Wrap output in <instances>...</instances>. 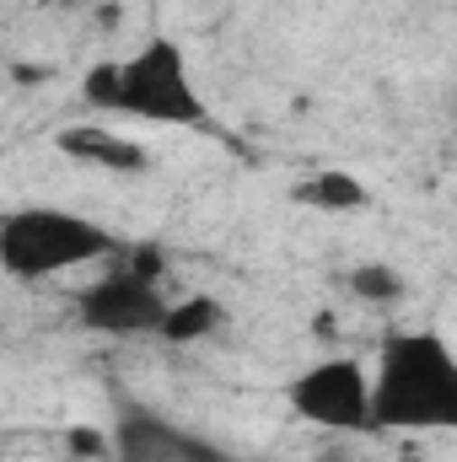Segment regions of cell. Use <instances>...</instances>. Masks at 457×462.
<instances>
[{"instance_id": "8", "label": "cell", "mask_w": 457, "mask_h": 462, "mask_svg": "<svg viewBox=\"0 0 457 462\" xmlns=\"http://www.w3.org/2000/svg\"><path fill=\"white\" fill-rule=\"evenodd\" d=\"M227 323V307L216 301V296H178L173 307H167V323H162V334L156 339H167V345H200V339H210L216 328Z\"/></svg>"}, {"instance_id": "3", "label": "cell", "mask_w": 457, "mask_h": 462, "mask_svg": "<svg viewBox=\"0 0 457 462\" xmlns=\"http://www.w3.org/2000/svg\"><path fill=\"white\" fill-rule=\"evenodd\" d=\"M124 242L103 221L60 205H22L0 216V269L16 280H49L65 269H87L118 258Z\"/></svg>"}, {"instance_id": "2", "label": "cell", "mask_w": 457, "mask_h": 462, "mask_svg": "<svg viewBox=\"0 0 457 462\" xmlns=\"http://www.w3.org/2000/svg\"><path fill=\"white\" fill-rule=\"evenodd\" d=\"M81 97L103 114H124L140 124H173V129H205L210 103L194 87V70L173 38H145L135 54L103 60L87 70Z\"/></svg>"}, {"instance_id": "4", "label": "cell", "mask_w": 457, "mask_h": 462, "mask_svg": "<svg viewBox=\"0 0 457 462\" xmlns=\"http://www.w3.org/2000/svg\"><path fill=\"white\" fill-rule=\"evenodd\" d=\"M371 393H377V376H371L355 355H334V360L307 365V371L285 387V403H291L296 420H307V425H318V430L360 436V430H377V425H371Z\"/></svg>"}, {"instance_id": "1", "label": "cell", "mask_w": 457, "mask_h": 462, "mask_svg": "<svg viewBox=\"0 0 457 462\" xmlns=\"http://www.w3.org/2000/svg\"><path fill=\"white\" fill-rule=\"evenodd\" d=\"M371 425L377 430H442L457 436V349L431 328L387 334L377 355Z\"/></svg>"}, {"instance_id": "11", "label": "cell", "mask_w": 457, "mask_h": 462, "mask_svg": "<svg viewBox=\"0 0 457 462\" xmlns=\"http://www.w3.org/2000/svg\"><path fill=\"white\" fill-rule=\"evenodd\" d=\"M65 452L81 462H103L114 457V430H98V425H76V430H65Z\"/></svg>"}, {"instance_id": "7", "label": "cell", "mask_w": 457, "mask_h": 462, "mask_svg": "<svg viewBox=\"0 0 457 462\" xmlns=\"http://www.w3.org/2000/svg\"><path fill=\"white\" fill-rule=\"evenodd\" d=\"M54 151L70 156V162H87V167H98V172H118V178L151 167L145 145H135L129 134H118L108 124H65V129L54 134Z\"/></svg>"}, {"instance_id": "10", "label": "cell", "mask_w": 457, "mask_h": 462, "mask_svg": "<svg viewBox=\"0 0 457 462\" xmlns=\"http://www.w3.org/2000/svg\"><path fill=\"white\" fill-rule=\"evenodd\" d=\"M344 285H350V296L366 301V307H393V301L404 296V274L387 269V263H360V269L344 274Z\"/></svg>"}, {"instance_id": "6", "label": "cell", "mask_w": 457, "mask_h": 462, "mask_svg": "<svg viewBox=\"0 0 457 462\" xmlns=\"http://www.w3.org/2000/svg\"><path fill=\"white\" fill-rule=\"evenodd\" d=\"M114 462H231L221 447H210L205 436L183 430L178 420L145 409V403H124L114 425Z\"/></svg>"}, {"instance_id": "9", "label": "cell", "mask_w": 457, "mask_h": 462, "mask_svg": "<svg viewBox=\"0 0 457 462\" xmlns=\"http://www.w3.org/2000/svg\"><path fill=\"white\" fill-rule=\"evenodd\" d=\"M291 199L307 205V210H360L371 199V189L355 172H312L291 189Z\"/></svg>"}, {"instance_id": "5", "label": "cell", "mask_w": 457, "mask_h": 462, "mask_svg": "<svg viewBox=\"0 0 457 462\" xmlns=\"http://www.w3.org/2000/svg\"><path fill=\"white\" fill-rule=\"evenodd\" d=\"M124 258V253H118ZM167 291L162 280L118 263L114 274H98L81 296H76V323L92 328V334H108V339H140V334H162L167 323Z\"/></svg>"}]
</instances>
